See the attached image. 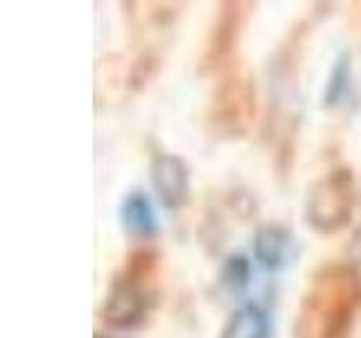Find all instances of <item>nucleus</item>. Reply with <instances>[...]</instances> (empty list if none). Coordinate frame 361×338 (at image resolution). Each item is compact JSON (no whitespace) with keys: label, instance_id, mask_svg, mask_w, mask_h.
Masks as SVG:
<instances>
[{"label":"nucleus","instance_id":"obj_10","mask_svg":"<svg viewBox=\"0 0 361 338\" xmlns=\"http://www.w3.org/2000/svg\"><path fill=\"white\" fill-rule=\"evenodd\" d=\"M97 338H102V336H97Z\"/></svg>","mask_w":361,"mask_h":338},{"label":"nucleus","instance_id":"obj_5","mask_svg":"<svg viewBox=\"0 0 361 338\" xmlns=\"http://www.w3.org/2000/svg\"><path fill=\"white\" fill-rule=\"evenodd\" d=\"M269 334L271 323L267 311L257 304H246V307L237 309L224 325L221 338H269Z\"/></svg>","mask_w":361,"mask_h":338},{"label":"nucleus","instance_id":"obj_4","mask_svg":"<svg viewBox=\"0 0 361 338\" xmlns=\"http://www.w3.org/2000/svg\"><path fill=\"white\" fill-rule=\"evenodd\" d=\"M253 253L257 262L271 270L285 268L298 257V242L293 232L282 225H264L255 232Z\"/></svg>","mask_w":361,"mask_h":338},{"label":"nucleus","instance_id":"obj_7","mask_svg":"<svg viewBox=\"0 0 361 338\" xmlns=\"http://www.w3.org/2000/svg\"><path fill=\"white\" fill-rule=\"evenodd\" d=\"M348 75H350V63H348V56H343V59L336 61L334 70L330 75V82H327L325 104H336V101L343 97L345 86H348Z\"/></svg>","mask_w":361,"mask_h":338},{"label":"nucleus","instance_id":"obj_6","mask_svg":"<svg viewBox=\"0 0 361 338\" xmlns=\"http://www.w3.org/2000/svg\"><path fill=\"white\" fill-rule=\"evenodd\" d=\"M120 221L124 225V230L133 237H152L158 228L152 203L140 192H133V194H129L122 201Z\"/></svg>","mask_w":361,"mask_h":338},{"label":"nucleus","instance_id":"obj_9","mask_svg":"<svg viewBox=\"0 0 361 338\" xmlns=\"http://www.w3.org/2000/svg\"><path fill=\"white\" fill-rule=\"evenodd\" d=\"M348 259H350V266H353V270L357 273V277L361 280V230L353 237V242H350Z\"/></svg>","mask_w":361,"mask_h":338},{"label":"nucleus","instance_id":"obj_8","mask_svg":"<svg viewBox=\"0 0 361 338\" xmlns=\"http://www.w3.org/2000/svg\"><path fill=\"white\" fill-rule=\"evenodd\" d=\"M224 284L233 289V291H240L248 284V277H251V268H248V262L244 257H231L228 262L224 266Z\"/></svg>","mask_w":361,"mask_h":338},{"label":"nucleus","instance_id":"obj_1","mask_svg":"<svg viewBox=\"0 0 361 338\" xmlns=\"http://www.w3.org/2000/svg\"><path fill=\"white\" fill-rule=\"evenodd\" d=\"M152 185L156 196L169 210L180 208L190 196L188 165L172 154H158L152 161Z\"/></svg>","mask_w":361,"mask_h":338},{"label":"nucleus","instance_id":"obj_2","mask_svg":"<svg viewBox=\"0 0 361 338\" xmlns=\"http://www.w3.org/2000/svg\"><path fill=\"white\" fill-rule=\"evenodd\" d=\"M348 214H350L348 187L343 185L341 176H332L323 180V187L314 189L305 217H310V221L316 228H336L338 223L348 219Z\"/></svg>","mask_w":361,"mask_h":338},{"label":"nucleus","instance_id":"obj_3","mask_svg":"<svg viewBox=\"0 0 361 338\" xmlns=\"http://www.w3.org/2000/svg\"><path fill=\"white\" fill-rule=\"evenodd\" d=\"M149 309L147 293L131 280H122L111 289L104 304V320L118 330H129L145 320Z\"/></svg>","mask_w":361,"mask_h":338}]
</instances>
